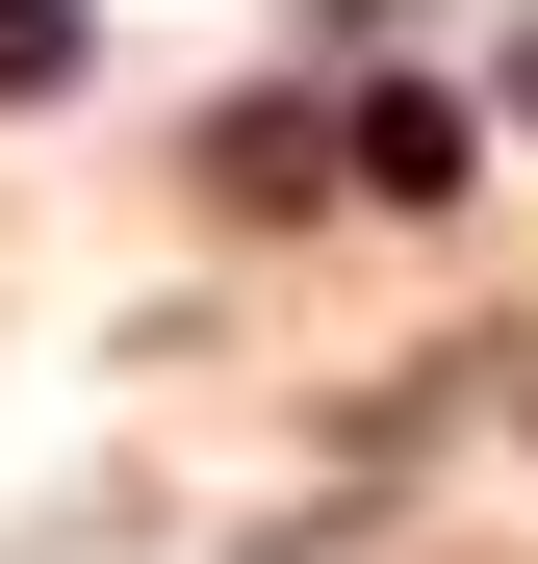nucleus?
<instances>
[{
  "instance_id": "obj_1",
  "label": "nucleus",
  "mask_w": 538,
  "mask_h": 564,
  "mask_svg": "<svg viewBox=\"0 0 538 564\" xmlns=\"http://www.w3.org/2000/svg\"><path fill=\"white\" fill-rule=\"evenodd\" d=\"M26 77H77V0H0V104H26Z\"/></svg>"
}]
</instances>
